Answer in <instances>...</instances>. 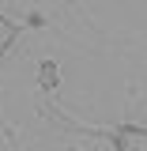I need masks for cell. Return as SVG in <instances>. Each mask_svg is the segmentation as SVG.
Segmentation results:
<instances>
[{"mask_svg":"<svg viewBox=\"0 0 147 151\" xmlns=\"http://www.w3.org/2000/svg\"><path fill=\"white\" fill-rule=\"evenodd\" d=\"M117 151H147V129H136V125H121L117 136H113Z\"/></svg>","mask_w":147,"mask_h":151,"instance_id":"6da1fadb","label":"cell"},{"mask_svg":"<svg viewBox=\"0 0 147 151\" xmlns=\"http://www.w3.org/2000/svg\"><path fill=\"white\" fill-rule=\"evenodd\" d=\"M15 34H19V27H15L8 15H0V53H8V49H11Z\"/></svg>","mask_w":147,"mask_h":151,"instance_id":"7a4b0ae2","label":"cell"},{"mask_svg":"<svg viewBox=\"0 0 147 151\" xmlns=\"http://www.w3.org/2000/svg\"><path fill=\"white\" fill-rule=\"evenodd\" d=\"M42 87H57V64L53 60L42 64Z\"/></svg>","mask_w":147,"mask_h":151,"instance_id":"3957f363","label":"cell"}]
</instances>
